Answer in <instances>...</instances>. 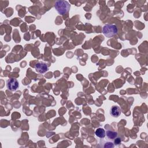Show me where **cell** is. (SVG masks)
Returning <instances> with one entry per match:
<instances>
[{"mask_svg": "<svg viewBox=\"0 0 148 148\" xmlns=\"http://www.w3.org/2000/svg\"><path fill=\"white\" fill-rule=\"evenodd\" d=\"M35 70L40 74H44L48 70V67L44 63H38L35 66Z\"/></svg>", "mask_w": 148, "mask_h": 148, "instance_id": "277c9868", "label": "cell"}, {"mask_svg": "<svg viewBox=\"0 0 148 148\" xmlns=\"http://www.w3.org/2000/svg\"><path fill=\"white\" fill-rule=\"evenodd\" d=\"M121 140L120 138H117V139H116L115 141V144H116V145H119V144L121 143Z\"/></svg>", "mask_w": 148, "mask_h": 148, "instance_id": "9c48e42d", "label": "cell"}, {"mask_svg": "<svg viewBox=\"0 0 148 148\" xmlns=\"http://www.w3.org/2000/svg\"><path fill=\"white\" fill-rule=\"evenodd\" d=\"M54 8L59 14L64 15L69 12L70 5L66 1H58L56 2Z\"/></svg>", "mask_w": 148, "mask_h": 148, "instance_id": "6da1fadb", "label": "cell"}, {"mask_svg": "<svg viewBox=\"0 0 148 148\" xmlns=\"http://www.w3.org/2000/svg\"><path fill=\"white\" fill-rule=\"evenodd\" d=\"M103 34L108 38H110L116 35L117 33V28L113 24H106L103 27Z\"/></svg>", "mask_w": 148, "mask_h": 148, "instance_id": "7a4b0ae2", "label": "cell"}, {"mask_svg": "<svg viewBox=\"0 0 148 148\" xmlns=\"http://www.w3.org/2000/svg\"><path fill=\"white\" fill-rule=\"evenodd\" d=\"M114 145L112 144V143L111 142H108V143H106L105 145L104 146L105 147H113Z\"/></svg>", "mask_w": 148, "mask_h": 148, "instance_id": "ba28073f", "label": "cell"}, {"mask_svg": "<svg viewBox=\"0 0 148 148\" xmlns=\"http://www.w3.org/2000/svg\"><path fill=\"white\" fill-rule=\"evenodd\" d=\"M105 134H106V136L108 137V138H109V139H112L116 138V137L117 135V133L116 132L112 131H107L106 133H105Z\"/></svg>", "mask_w": 148, "mask_h": 148, "instance_id": "52a82bcc", "label": "cell"}, {"mask_svg": "<svg viewBox=\"0 0 148 148\" xmlns=\"http://www.w3.org/2000/svg\"><path fill=\"white\" fill-rule=\"evenodd\" d=\"M122 113L121 109L117 106H113L110 110V115L115 117H119Z\"/></svg>", "mask_w": 148, "mask_h": 148, "instance_id": "5b68a950", "label": "cell"}, {"mask_svg": "<svg viewBox=\"0 0 148 148\" xmlns=\"http://www.w3.org/2000/svg\"><path fill=\"white\" fill-rule=\"evenodd\" d=\"M96 135L99 137V138H104L105 137V130L102 128L97 129L96 131Z\"/></svg>", "mask_w": 148, "mask_h": 148, "instance_id": "8992f818", "label": "cell"}, {"mask_svg": "<svg viewBox=\"0 0 148 148\" xmlns=\"http://www.w3.org/2000/svg\"><path fill=\"white\" fill-rule=\"evenodd\" d=\"M7 88L11 91H16L19 87V82L17 79L14 78H11L8 80L7 83Z\"/></svg>", "mask_w": 148, "mask_h": 148, "instance_id": "3957f363", "label": "cell"}]
</instances>
